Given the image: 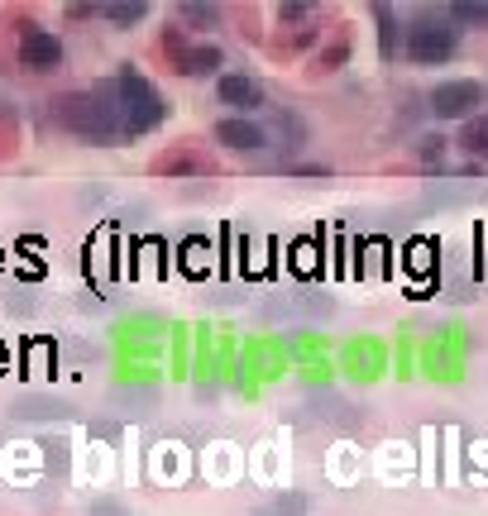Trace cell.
<instances>
[{
	"label": "cell",
	"mask_w": 488,
	"mask_h": 516,
	"mask_svg": "<svg viewBox=\"0 0 488 516\" xmlns=\"http://www.w3.org/2000/svg\"><path fill=\"white\" fill-rule=\"evenodd\" d=\"M58 125L67 134H77V139H87V144H111L120 139L125 129H120V115H115V96L111 86H96V91H72L58 101Z\"/></svg>",
	"instance_id": "obj_1"
},
{
	"label": "cell",
	"mask_w": 488,
	"mask_h": 516,
	"mask_svg": "<svg viewBox=\"0 0 488 516\" xmlns=\"http://www.w3.org/2000/svg\"><path fill=\"white\" fill-rule=\"evenodd\" d=\"M111 96H115V115H120V129L125 134H154L163 120H168V106L158 96V86L139 72H120L111 82Z\"/></svg>",
	"instance_id": "obj_2"
},
{
	"label": "cell",
	"mask_w": 488,
	"mask_h": 516,
	"mask_svg": "<svg viewBox=\"0 0 488 516\" xmlns=\"http://www.w3.org/2000/svg\"><path fill=\"white\" fill-rule=\"evenodd\" d=\"M455 48H460V34H455V24H445V20H412L407 34H402V53L417 67L450 63Z\"/></svg>",
	"instance_id": "obj_3"
},
{
	"label": "cell",
	"mask_w": 488,
	"mask_h": 516,
	"mask_svg": "<svg viewBox=\"0 0 488 516\" xmlns=\"http://www.w3.org/2000/svg\"><path fill=\"white\" fill-rule=\"evenodd\" d=\"M484 82H469V77H460V82H441L431 96H426V110L436 115V120H474V110L484 106Z\"/></svg>",
	"instance_id": "obj_4"
},
{
	"label": "cell",
	"mask_w": 488,
	"mask_h": 516,
	"mask_svg": "<svg viewBox=\"0 0 488 516\" xmlns=\"http://www.w3.org/2000/svg\"><path fill=\"white\" fill-rule=\"evenodd\" d=\"M20 63L34 67V72H48V67L63 63V39L58 34H48V29H24L20 34Z\"/></svg>",
	"instance_id": "obj_5"
},
{
	"label": "cell",
	"mask_w": 488,
	"mask_h": 516,
	"mask_svg": "<svg viewBox=\"0 0 488 516\" xmlns=\"http://www.w3.org/2000/svg\"><path fill=\"white\" fill-rule=\"evenodd\" d=\"M216 96L235 115H254V110L264 106V86L254 82V77H244V72H225L221 82H216Z\"/></svg>",
	"instance_id": "obj_6"
},
{
	"label": "cell",
	"mask_w": 488,
	"mask_h": 516,
	"mask_svg": "<svg viewBox=\"0 0 488 516\" xmlns=\"http://www.w3.org/2000/svg\"><path fill=\"white\" fill-rule=\"evenodd\" d=\"M216 144H225V149H240V153H254L268 144L264 125H254V120H244V115H230V120H221L216 125Z\"/></svg>",
	"instance_id": "obj_7"
},
{
	"label": "cell",
	"mask_w": 488,
	"mask_h": 516,
	"mask_svg": "<svg viewBox=\"0 0 488 516\" xmlns=\"http://www.w3.org/2000/svg\"><path fill=\"white\" fill-rule=\"evenodd\" d=\"M173 63H178L182 77H211V72L225 63V53L216 48V43H197V48H182Z\"/></svg>",
	"instance_id": "obj_8"
},
{
	"label": "cell",
	"mask_w": 488,
	"mask_h": 516,
	"mask_svg": "<svg viewBox=\"0 0 488 516\" xmlns=\"http://www.w3.org/2000/svg\"><path fill=\"white\" fill-rule=\"evenodd\" d=\"M460 144H465V153H474V158H488V115L465 120V129H460Z\"/></svg>",
	"instance_id": "obj_9"
},
{
	"label": "cell",
	"mask_w": 488,
	"mask_h": 516,
	"mask_svg": "<svg viewBox=\"0 0 488 516\" xmlns=\"http://www.w3.org/2000/svg\"><path fill=\"white\" fill-rule=\"evenodd\" d=\"M378 53H383V58L398 53V20H393L388 5H378Z\"/></svg>",
	"instance_id": "obj_10"
},
{
	"label": "cell",
	"mask_w": 488,
	"mask_h": 516,
	"mask_svg": "<svg viewBox=\"0 0 488 516\" xmlns=\"http://www.w3.org/2000/svg\"><path fill=\"white\" fill-rule=\"evenodd\" d=\"M101 15L111 24H120V29H130V24H139L144 15H149V5L144 0H130V5H101Z\"/></svg>",
	"instance_id": "obj_11"
},
{
	"label": "cell",
	"mask_w": 488,
	"mask_h": 516,
	"mask_svg": "<svg viewBox=\"0 0 488 516\" xmlns=\"http://www.w3.org/2000/svg\"><path fill=\"white\" fill-rule=\"evenodd\" d=\"M182 20L197 24V29H211V24L221 20V10H216V5H197V0H192V5H182Z\"/></svg>",
	"instance_id": "obj_12"
},
{
	"label": "cell",
	"mask_w": 488,
	"mask_h": 516,
	"mask_svg": "<svg viewBox=\"0 0 488 516\" xmlns=\"http://www.w3.org/2000/svg\"><path fill=\"white\" fill-rule=\"evenodd\" d=\"M450 20H460V24H484V29H488V5H450Z\"/></svg>",
	"instance_id": "obj_13"
},
{
	"label": "cell",
	"mask_w": 488,
	"mask_h": 516,
	"mask_svg": "<svg viewBox=\"0 0 488 516\" xmlns=\"http://www.w3.org/2000/svg\"><path fill=\"white\" fill-rule=\"evenodd\" d=\"M278 20H283V24H302V20H307V5H283V10H278Z\"/></svg>",
	"instance_id": "obj_14"
},
{
	"label": "cell",
	"mask_w": 488,
	"mask_h": 516,
	"mask_svg": "<svg viewBox=\"0 0 488 516\" xmlns=\"http://www.w3.org/2000/svg\"><path fill=\"white\" fill-rule=\"evenodd\" d=\"M335 63H345V48H331V53L316 58V67H335Z\"/></svg>",
	"instance_id": "obj_15"
}]
</instances>
